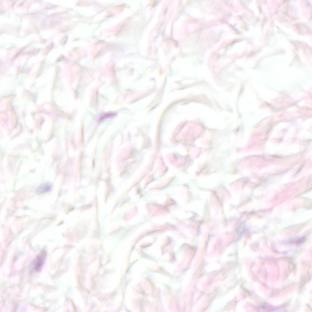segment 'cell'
<instances>
[{
	"label": "cell",
	"instance_id": "3",
	"mask_svg": "<svg viewBox=\"0 0 312 312\" xmlns=\"http://www.w3.org/2000/svg\"><path fill=\"white\" fill-rule=\"evenodd\" d=\"M115 115V113H107V114H105L103 115H102L101 117V118L100 119H105V118H108V117H111L112 116H113L114 115Z\"/></svg>",
	"mask_w": 312,
	"mask_h": 312
},
{
	"label": "cell",
	"instance_id": "2",
	"mask_svg": "<svg viewBox=\"0 0 312 312\" xmlns=\"http://www.w3.org/2000/svg\"><path fill=\"white\" fill-rule=\"evenodd\" d=\"M52 188L51 185L49 183H44L40 185L37 188L36 191L38 193L43 194L50 191Z\"/></svg>",
	"mask_w": 312,
	"mask_h": 312
},
{
	"label": "cell",
	"instance_id": "1",
	"mask_svg": "<svg viewBox=\"0 0 312 312\" xmlns=\"http://www.w3.org/2000/svg\"><path fill=\"white\" fill-rule=\"evenodd\" d=\"M47 256L46 251L42 250L36 256L33 263V268L34 271H40L43 266Z\"/></svg>",
	"mask_w": 312,
	"mask_h": 312
}]
</instances>
